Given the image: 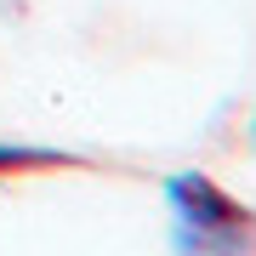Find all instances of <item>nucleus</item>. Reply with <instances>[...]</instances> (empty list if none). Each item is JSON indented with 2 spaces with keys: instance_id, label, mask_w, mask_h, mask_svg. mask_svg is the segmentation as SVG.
<instances>
[{
  "instance_id": "3",
  "label": "nucleus",
  "mask_w": 256,
  "mask_h": 256,
  "mask_svg": "<svg viewBox=\"0 0 256 256\" xmlns=\"http://www.w3.org/2000/svg\"><path fill=\"white\" fill-rule=\"evenodd\" d=\"M250 154H256V114H250Z\"/></svg>"
},
{
  "instance_id": "2",
  "label": "nucleus",
  "mask_w": 256,
  "mask_h": 256,
  "mask_svg": "<svg viewBox=\"0 0 256 256\" xmlns=\"http://www.w3.org/2000/svg\"><path fill=\"white\" fill-rule=\"evenodd\" d=\"M63 165H86L68 148H40V142H0V176H34V171H63Z\"/></svg>"
},
{
  "instance_id": "1",
  "label": "nucleus",
  "mask_w": 256,
  "mask_h": 256,
  "mask_svg": "<svg viewBox=\"0 0 256 256\" xmlns=\"http://www.w3.org/2000/svg\"><path fill=\"white\" fill-rule=\"evenodd\" d=\"M171 256H256V205L205 171H171L160 182Z\"/></svg>"
}]
</instances>
